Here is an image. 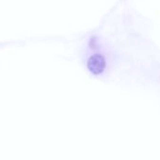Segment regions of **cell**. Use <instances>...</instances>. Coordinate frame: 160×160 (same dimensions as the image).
<instances>
[{"instance_id": "1", "label": "cell", "mask_w": 160, "mask_h": 160, "mask_svg": "<svg viewBox=\"0 0 160 160\" xmlns=\"http://www.w3.org/2000/svg\"><path fill=\"white\" fill-rule=\"evenodd\" d=\"M87 68L94 74H100L106 68V59L101 53H95L87 60Z\"/></svg>"}]
</instances>
